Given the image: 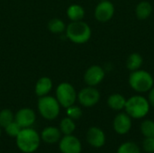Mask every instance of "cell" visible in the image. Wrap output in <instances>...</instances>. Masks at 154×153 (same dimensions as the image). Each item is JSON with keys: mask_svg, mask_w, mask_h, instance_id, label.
<instances>
[{"mask_svg": "<svg viewBox=\"0 0 154 153\" xmlns=\"http://www.w3.org/2000/svg\"><path fill=\"white\" fill-rule=\"evenodd\" d=\"M126 104V99L124 96L120 94H113L111 95L107 99V105L108 106L116 111H119L125 108Z\"/></svg>", "mask_w": 154, "mask_h": 153, "instance_id": "17", "label": "cell"}, {"mask_svg": "<svg viewBox=\"0 0 154 153\" xmlns=\"http://www.w3.org/2000/svg\"><path fill=\"white\" fill-rule=\"evenodd\" d=\"M77 96L78 94L74 87L68 82L60 83L56 88V99L60 106L64 108L73 106L77 100Z\"/></svg>", "mask_w": 154, "mask_h": 153, "instance_id": "6", "label": "cell"}, {"mask_svg": "<svg viewBox=\"0 0 154 153\" xmlns=\"http://www.w3.org/2000/svg\"><path fill=\"white\" fill-rule=\"evenodd\" d=\"M143 149L148 153H154V138H145L143 142Z\"/></svg>", "mask_w": 154, "mask_h": 153, "instance_id": "27", "label": "cell"}, {"mask_svg": "<svg viewBox=\"0 0 154 153\" xmlns=\"http://www.w3.org/2000/svg\"><path fill=\"white\" fill-rule=\"evenodd\" d=\"M152 76L145 70L137 69L132 71L129 77V84L131 87L139 93H145L153 87Z\"/></svg>", "mask_w": 154, "mask_h": 153, "instance_id": "4", "label": "cell"}, {"mask_svg": "<svg viewBox=\"0 0 154 153\" xmlns=\"http://www.w3.org/2000/svg\"><path fill=\"white\" fill-rule=\"evenodd\" d=\"M36 120V115L34 111L31 108H22L14 115V121L22 127L28 128L31 127Z\"/></svg>", "mask_w": 154, "mask_h": 153, "instance_id": "11", "label": "cell"}, {"mask_svg": "<svg viewBox=\"0 0 154 153\" xmlns=\"http://www.w3.org/2000/svg\"><path fill=\"white\" fill-rule=\"evenodd\" d=\"M15 138L18 149L23 153L34 152L40 146L41 136L35 130L30 127L22 128Z\"/></svg>", "mask_w": 154, "mask_h": 153, "instance_id": "1", "label": "cell"}, {"mask_svg": "<svg viewBox=\"0 0 154 153\" xmlns=\"http://www.w3.org/2000/svg\"><path fill=\"white\" fill-rule=\"evenodd\" d=\"M105 70L98 65L90 66L84 74V81L89 87H95L100 84L105 78Z\"/></svg>", "mask_w": 154, "mask_h": 153, "instance_id": "8", "label": "cell"}, {"mask_svg": "<svg viewBox=\"0 0 154 153\" xmlns=\"http://www.w3.org/2000/svg\"><path fill=\"white\" fill-rule=\"evenodd\" d=\"M101 1H104V0H101Z\"/></svg>", "mask_w": 154, "mask_h": 153, "instance_id": "30", "label": "cell"}, {"mask_svg": "<svg viewBox=\"0 0 154 153\" xmlns=\"http://www.w3.org/2000/svg\"><path fill=\"white\" fill-rule=\"evenodd\" d=\"M115 13L114 5L107 0L101 1L95 9V17L98 22L106 23L109 21Z\"/></svg>", "mask_w": 154, "mask_h": 153, "instance_id": "9", "label": "cell"}, {"mask_svg": "<svg viewBox=\"0 0 154 153\" xmlns=\"http://www.w3.org/2000/svg\"><path fill=\"white\" fill-rule=\"evenodd\" d=\"M51 88H52V80L49 77H42L36 82L34 91L35 94L39 97H41V96H47L51 92Z\"/></svg>", "mask_w": 154, "mask_h": 153, "instance_id": "15", "label": "cell"}, {"mask_svg": "<svg viewBox=\"0 0 154 153\" xmlns=\"http://www.w3.org/2000/svg\"><path fill=\"white\" fill-rule=\"evenodd\" d=\"M79 104L85 107H91L97 105L100 99L99 91L94 87H88L82 88L77 96Z\"/></svg>", "mask_w": 154, "mask_h": 153, "instance_id": "7", "label": "cell"}, {"mask_svg": "<svg viewBox=\"0 0 154 153\" xmlns=\"http://www.w3.org/2000/svg\"><path fill=\"white\" fill-rule=\"evenodd\" d=\"M14 121V115L10 109H3L0 111V126L5 127Z\"/></svg>", "mask_w": 154, "mask_h": 153, "instance_id": "24", "label": "cell"}, {"mask_svg": "<svg viewBox=\"0 0 154 153\" xmlns=\"http://www.w3.org/2000/svg\"><path fill=\"white\" fill-rule=\"evenodd\" d=\"M113 126L118 134H126L132 128V117L126 113H120L115 117Z\"/></svg>", "mask_w": 154, "mask_h": 153, "instance_id": "12", "label": "cell"}, {"mask_svg": "<svg viewBox=\"0 0 154 153\" xmlns=\"http://www.w3.org/2000/svg\"><path fill=\"white\" fill-rule=\"evenodd\" d=\"M67 115L72 120L79 119L82 116V110L77 106H70L67 108Z\"/></svg>", "mask_w": 154, "mask_h": 153, "instance_id": "26", "label": "cell"}, {"mask_svg": "<svg viewBox=\"0 0 154 153\" xmlns=\"http://www.w3.org/2000/svg\"><path fill=\"white\" fill-rule=\"evenodd\" d=\"M38 110L40 115L46 120L56 119L60 111V105L56 97L51 96H41L38 100Z\"/></svg>", "mask_w": 154, "mask_h": 153, "instance_id": "5", "label": "cell"}, {"mask_svg": "<svg viewBox=\"0 0 154 153\" xmlns=\"http://www.w3.org/2000/svg\"><path fill=\"white\" fill-rule=\"evenodd\" d=\"M125 109L126 114L132 118L141 119L148 115L150 111V103L142 96H134L126 100Z\"/></svg>", "mask_w": 154, "mask_h": 153, "instance_id": "3", "label": "cell"}, {"mask_svg": "<svg viewBox=\"0 0 154 153\" xmlns=\"http://www.w3.org/2000/svg\"><path fill=\"white\" fill-rule=\"evenodd\" d=\"M65 31L67 38L76 44H83L88 41L92 33L89 25L82 20L71 22Z\"/></svg>", "mask_w": 154, "mask_h": 153, "instance_id": "2", "label": "cell"}, {"mask_svg": "<svg viewBox=\"0 0 154 153\" xmlns=\"http://www.w3.org/2000/svg\"><path fill=\"white\" fill-rule=\"evenodd\" d=\"M152 12V5L147 1H142L140 2L136 8H135V14L138 19L140 20H145L147 19Z\"/></svg>", "mask_w": 154, "mask_h": 153, "instance_id": "18", "label": "cell"}, {"mask_svg": "<svg viewBox=\"0 0 154 153\" xmlns=\"http://www.w3.org/2000/svg\"><path fill=\"white\" fill-rule=\"evenodd\" d=\"M116 153H141V150L136 143L126 142L118 147Z\"/></svg>", "mask_w": 154, "mask_h": 153, "instance_id": "23", "label": "cell"}, {"mask_svg": "<svg viewBox=\"0 0 154 153\" xmlns=\"http://www.w3.org/2000/svg\"><path fill=\"white\" fill-rule=\"evenodd\" d=\"M59 147L62 153H80L82 150L80 141L72 134L65 135L60 141Z\"/></svg>", "mask_w": 154, "mask_h": 153, "instance_id": "10", "label": "cell"}, {"mask_svg": "<svg viewBox=\"0 0 154 153\" xmlns=\"http://www.w3.org/2000/svg\"><path fill=\"white\" fill-rule=\"evenodd\" d=\"M67 15L71 22L81 21L85 16V10L81 5L73 4L68 7Z\"/></svg>", "mask_w": 154, "mask_h": 153, "instance_id": "16", "label": "cell"}, {"mask_svg": "<svg viewBox=\"0 0 154 153\" xmlns=\"http://www.w3.org/2000/svg\"><path fill=\"white\" fill-rule=\"evenodd\" d=\"M148 101L150 103V106H153L154 107V87H152L150 90V93H149V98H148Z\"/></svg>", "mask_w": 154, "mask_h": 153, "instance_id": "28", "label": "cell"}, {"mask_svg": "<svg viewBox=\"0 0 154 153\" xmlns=\"http://www.w3.org/2000/svg\"><path fill=\"white\" fill-rule=\"evenodd\" d=\"M87 141L94 148H101L106 143V134L98 127H90L87 133Z\"/></svg>", "mask_w": 154, "mask_h": 153, "instance_id": "13", "label": "cell"}, {"mask_svg": "<svg viewBox=\"0 0 154 153\" xmlns=\"http://www.w3.org/2000/svg\"><path fill=\"white\" fill-rule=\"evenodd\" d=\"M1 133H2V132H1V126H0V136H1Z\"/></svg>", "mask_w": 154, "mask_h": 153, "instance_id": "29", "label": "cell"}, {"mask_svg": "<svg viewBox=\"0 0 154 153\" xmlns=\"http://www.w3.org/2000/svg\"><path fill=\"white\" fill-rule=\"evenodd\" d=\"M61 132L60 129L54 126H48L44 128L41 133V139L49 144H54L58 142L60 139Z\"/></svg>", "mask_w": 154, "mask_h": 153, "instance_id": "14", "label": "cell"}, {"mask_svg": "<svg viewBox=\"0 0 154 153\" xmlns=\"http://www.w3.org/2000/svg\"><path fill=\"white\" fill-rule=\"evenodd\" d=\"M143 64V58L139 53H132L126 61V67L129 70L134 71L140 69Z\"/></svg>", "mask_w": 154, "mask_h": 153, "instance_id": "20", "label": "cell"}, {"mask_svg": "<svg viewBox=\"0 0 154 153\" xmlns=\"http://www.w3.org/2000/svg\"><path fill=\"white\" fill-rule=\"evenodd\" d=\"M22 127L15 122H12L11 124H9L7 126L5 127V133L10 136V137H16L18 135V133L21 132Z\"/></svg>", "mask_w": 154, "mask_h": 153, "instance_id": "25", "label": "cell"}, {"mask_svg": "<svg viewBox=\"0 0 154 153\" xmlns=\"http://www.w3.org/2000/svg\"><path fill=\"white\" fill-rule=\"evenodd\" d=\"M76 129V124L74 123V120H72L69 117H65L60 121V131L64 135H69L74 133Z\"/></svg>", "mask_w": 154, "mask_h": 153, "instance_id": "19", "label": "cell"}, {"mask_svg": "<svg viewBox=\"0 0 154 153\" xmlns=\"http://www.w3.org/2000/svg\"><path fill=\"white\" fill-rule=\"evenodd\" d=\"M141 132L145 138H154V121L144 120L141 124Z\"/></svg>", "mask_w": 154, "mask_h": 153, "instance_id": "22", "label": "cell"}, {"mask_svg": "<svg viewBox=\"0 0 154 153\" xmlns=\"http://www.w3.org/2000/svg\"><path fill=\"white\" fill-rule=\"evenodd\" d=\"M48 29L52 33H61L66 30L65 23L60 18H53L48 23Z\"/></svg>", "mask_w": 154, "mask_h": 153, "instance_id": "21", "label": "cell"}]
</instances>
